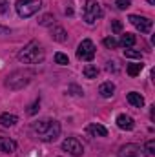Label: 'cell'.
<instances>
[{
	"instance_id": "5bb4252c",
	"label": "cell",
	"mask_w": 155,
	"mask_h": 157,
	"mask_svg": "<svg viewBox=\"0 0 155 157\" xmlns=\"http://www.w3.org/2000/svg\"><path fill=\"white\" fill-rule=\"evenodd\" d=\"M128 102L131 106H135V108H142L144 106V97L141 93H137V91H130L128 93Z\"/></svg>"
},
{
	"instance_id": "9a60e30c",
	"label": "cell",
	"mask_w": 155,
	"mask_h": 157,
	"mask_svg": "<svg viewBox=\"0 0 155 157\" xmlns=\"http://www.w3.org/2000/svg\"><path fill=\"white\" fill-rule=\"evenodd\" d=\"M51 39L57 40V42H66V40H68V33L64 31V28L55 26V28L51 29Z\"/></svg>"
},
{
	"instance_id": "f546056e",
	"label": "cell",
	"mask_w": 155,
	"mask_h": 157,
	"mask_svg": "<svg viewBox=\"0 0 155 157\" xmlns=\"http://www.w3.org/2000/svg\"><path fill=\"white\" fill-rule=\"evenodd\" d=\"M146 2H148V4H152V6L155 4V0H146Z\"/></svg>"
},
{
	"instance_id": "8992f818",
	"label": "cell",
	"mask_w": 155,
	"mask_h": 157,
	"mask_svg": "<svg viewBox=\"0 0 155 157\" xmlns=\"http://www.w3.org/2000/svg\"><path fill=\"white\" fill-rule=\"evenodd\" d=\"M119 157H148V154L142 146H139L135 143H128L119 148Z\"/></svg>"
},
{
	"instance_id": "7c38bea8",
	"label": "cell",
	"mask_w": 155,
	"mask_h": 157,
	"mask_svg": "<svg viewBox=\"0 0 155 157\" xmlns=\"http://www.w3.org/2000/svg\"><path fill=\"white\" fill-rule=\"evenodd\" d=\"M88 133H91L93 137H106V135H108V130H106L102 124L91 122V124L88 126Z\"/></svg>"
},
{
	"instance_id": "5b68a950",
	"label": "cell",
	"mask_w": 155,
	"mask_h": 157,
	"mask_svg": "<svg viewBox=\"0 0 155 157\" xmlns=\"http://www.w3.org/2000/svg\"><path fill=\"white\" fill-rule=\"evenodd\" d=\"M102 17V9H100V4L97 0H88L86 6H84V20L88 24H93L97 18Z\"/></svg>"
},
{
	"instance_id": "8fae6325",
	"label": "cell",
	"mask_w": 155,
	"mask_h": 157,
	"mask_svg": "<svg viewBox=\"0 0 155 157\" xmlns=\"http://www.w3.org/2000/svg\"><path fill=\"white\" fill-rule=\"evenodd\" d=\"M17 150V143L9 137H0V152L4 154H13Z\"/></svg>"
},
{
	"instance_id": "277c9868",
	"label": "cell",
	"mask_w": 155,
	"mask_h": 157,
	"mask_svg": "<svg viewBox=\"0 0 155 157\" xmlns=\"http://www.w3.org/2000/svg\"><path fill=\"white\" fill-rule=\"evenodd\" d=\"M15 7H17L18 17L28 18V17H33L35 13H39V9L42 7V0H18L15 4Z\"/></svg>"
},
{
	"instance_id": "3957f363",
	"label": "cell",
	"mask_w": 155,
	"mask_h": 157,
	"mask_svg": "<svg viewBox=\"0 0 155 157\" xmlns=\"http://www.w3.org/2000/svg\"><path fill=\"white\" fill-rule=\"evenodd\" d=\"M33 78V71L31 70H17L13 73H9L6 78V88L9 90H22L24 86H28Z\"/></svg>"
},
{
	"instance_id": "603a6c76",
	"label": "cell",
	"mask_w": 155,
	"mask_h": 157,
	"mask_svg": "<svg viewBox=\"0 0 155 157\" xmlns=\"http://www.w3.org/2000/svg\"><path fill=\"white\" fill-rule=\"evenodd\" d=\"M53 20H55L53 15H44V17L39 20V24L40 26H49V24H53Z\"/></svg>"
},
{
	"instance_id": "6da1fadb",
	"label": "cell",
	"mask_w": 155,
	"mask_h": 157,
	"mask_svg": "<svg viewBox=\"0 0 155 157\" xmlns=\"http://www.w3.org/2000/svg\"><path fill=\"white\" fill-rule=\"evenodd\" d=\"M31 132L44 143H53L59 139L60 135V122L59 121H51V119H44L37 121L31 124Z\"/></svg>"
},
{
	"instance_id": "4fadbf2b",
	"label": "cell",
	"mask_w": 155,
	"mask_h": 157,
	"mask_svg": "<svg viewBox=\"0 0 155 157\" xmlns=\"http://www.w3.org/2000/svg\"><path fill=\"white\" fill-rule=\"evenodd\" d=\"M113 91H115V84H113V82H102V84L99 86V93H100V97H104V99H110V97L113 95Z\"/></svg>"
},
{
	"instance_id": "30bf717a",
	"label": "cell",
	"mask_w": 155,
	"mask_h": 157,
	"mask_svg": "<svg viewBox=\"0 0 155 157\" xmlns=\"http://www.w3.org/2000/svg\"><path fill=\"white\" fill-rule=\"evenodd\" d=\"M117 126L120 128V130H133V126H135V122H133V119L130 117V115H126V113H120L119 117H117Z\"/></svg>"
},
{
	"instance_id": "d6986e66",
	"label": "cell",
	"mask_w": 155,
	"mask_h": 157,
	"mask_svg": "<svg viewBox=\"0 0 155 157\" xmlns=\"http://www.w3.org/2000/svg\"><path fill=\"white\" fill-rule=\"evenodd\" d=\"M141 71H142V64H130V66L126 68V73H128L130 77H137Z\"/></svg>"
},
{
	"instance_id": "9c48e42d",
	"label": "cell",
	"mask_w": 155,
	"mask_h": 157,
	"mask_svg": "<svg viewBox=\"0 0 155 157\" xmlns=\"http://www.w3.org/2000/svg\"><path fill=\"white\" fill-rule=\"evenodd\" d=\"M141 33H150L152 31V26H153V22L150 20V18H146V17H141V15H130V18H128Z\"/></svg>"
},
{
	"instance_id": "f1b7e54d",
	"label": "cell",
	"mask_w": 155,
	"mask_h": 157,
	"mask_svg": "<svg viewBox=\"0 0 155 157\" xmlns=\"http://www.w3.org/2000/svg\"><path fill=\"white\" fill-rule=\"evenodd\" d=\"M70 91H75L73 95H84V90H80L78 86H70Z\"/></svg>"
},
{
	"instance_id": "cb8c5ba5",
	"label": "cell",
	"mask_w": 155,
	"mask_h": 157,
	"mask_svg": "<svg viewBox=\"0 0 155 157\" xmlns=\"http://www.w3.org/2000/svg\"><path fill=\"white\" fill-rule=\"evenodd\" d=\"M144 150H146V154L153 155V154H155V141H153V139H150V141L146 143V148H144Z\"/></svg>"
},
{
	"instance_id": "7a4b0ae2",
	"label": "cell",
	"mask_w": 155,
	"mask_h": 157,
	"mask_svg": "<svg viewBox=\"0 0 155 157\" xmlns=\"http://www.w3.org/2000/svg\"><path fill=\"white\" fill-rule=\"evenodd\" d=\"M18 60L24 64H39L44 60V48L37 40H31L28 46H24L18 51Z\"/></svg>"
},
{
	"instance_id": "ac0fdd59",
	"label": "cell",
	"mask_w": 155,
	"mask_h": 157,
	"mask_svg": "<svg viewBox=\"0 0 155 157\" xmlns=\"http://www.w3.org/2000/svg\"><path fill=\"white\" fill-rule=\"evenodd\" d=\"M135 42H137L135 35L126 33V35H122V39H120V42H119V46H124V48H133V46H135Z\"/></svg>"
},
{
	"instance_id": "ba28073f",
	"label": "cell",
	"mask_w": 155,
	"mask_h": 157,
	"mask_svg": "<svg viewBox=\"0 0 155 157\" xmlns=\"http://www.w3.org/2000/svg\"><path fill=\"white\" fill-rule=\"evenodd\" d=\"M62 150H66L70 155H73V157H80L84 154V148H82V144H80V141L77 137H68L62 143Z\"/></svg>"
},
{
	"instance_id": "484cf974",
	"label": "cell",
	"mask_w": 155,
	"mask_h": 157,
	"mask_svg": "<svg viewBox=\"0 0 155 157\" xmlns=\"http://www.w3.org/2000/svg\"><path fill=\"white\" fill-rule=\"evenodd\" d=\"M115 6L119 9H128V7L131 6V2H130V0H115Z\"/></svg>"
},
{
	"instance_id": "7402d4cb",
	"label": "cell",
	"mask_w": 155,
	"mask_h": 157,
	"mask_svg": "<svg viewBox=\"0 0 155 157\" xmlns=\"http://www.w3.org/2000/svg\"><path fill=\"white\" fill-rule=\"evenodd\" d=\"M104 46H106L108 49H115V48H119V40L113 39V37H106V39H104Z\"/></svg>"
},
{
	"instance_id": "ffe728a7",
	"label": "cell",
	"mask_w": 155,
	"mask_h": 157,
	"mask_svg": "<svg viewBox=\"0 0 155 157\" xmlns=\"http://www.w3.org/2000/svg\"><path fill=\"white\" fill-rule=\"evenodd\" d=\"M124 57H126V59H139V60H141V59H142V53H141V51H135V49H131V48H126V49H124Z\"/></svg>"
},
{
	"instance_id": "2e32d148",
	"label": "cell",
	"mask_w": 155,
	"mask_h": 157,
	"mask_svg": "<svg viewBox=\"0 0 155 157\" xmlns=\"http://www.w3.org/2000/svg\"><path fill=\"white\" fill-rule=\"evenodd\" d=\"M0 122H2V126H15L18 122V117L13 115V113H2L0 115Z\"/></svg>"
},
{
	"instance_id": "83f0119b",
	"label": "cell",
	"mask_w": 155,
	"mask_h": 157,
	"mask_svg": "<svg viewBox=\"0 0 155 157\" xmlns=\"http://www.w3.org/2000/svg\"><path fill=\"white\" fill-rule=\"evenodd\" d=\"M9 7H7V0H0V13L2 15H7Z\"/></svg>"
},
{
	"instance_id": "52a82bcc",
	"label": "cell",
	"mask_w": 155,
	"mask_h": 157,
	"mask_svg": "<svg viewBox=\"0 0 155 157\" xmlns=\"http://www.w3.org/2000/svg\"><path fill=\"white\" fill-rule=\"evenodd\" d=\"M95 57V44L89 39H84L77 48V59L80 60H93Z\"/></svg>"
},
{
	"instance_id": "4316f807",
	"label": "cell",
	"mask_w": 155,
	"mask_h": 157,
	"mask_svg": "<svg viewBox=\"0 0 155 157\" xmlns=\"http://www.w3.org/2000/svg\"><path fill=\"white\" fill-rule=\"evenodd\" d=\"M112 29H113V33H120L122 31V22L120 20H113L112 22Z\"/></svg>"
},
{
	"instance_id": "d4e9b609",
	"label": "cell",
	"mask_w": 155,
	"mask_h": 157,
	"mask_svg": "<svg viewBox=\"0 0 155 157\" xmlns=\"http://www.w3.org/2000/svg\"><path fill=\"white\" fill-rule=\"evenodd\" d=\"M39 106H40V101H35L29 108H28V115H35L39 112Z\"/></svg>"
},
{
	"instance_id": "e0dca14e",
	"label": "cell",
	"mask_w": 155,
	"mask_h": 157,
	"mask_svg": "<svg viewBox=\"0 0 155 157\" xmlns=\"http://www.w3.org/2000/svg\"><path fill=\"white\" fill-rule=\"evenodd\" d=\"M82 73H84L86 78H97V75H99V68L93 66V64H86L84 70H82Z\"/></svg>"
},
{
	"instance_id": "44dd1931",
	"label": "cell",
	"mask_w": 155,
	"mask_h": 157,
	"mask_svg": "<svg viewBox=\"0 0 155 157\" xmlns=\"http://www.w3.org/2000/svg\"><path fill=\"white\" fill-rule=\"evenodd\" d=\"M55 62L57 64H60V66H68L70 64V59H68V55H64V53H55Z\"/></svg>"
}]
</instances>
